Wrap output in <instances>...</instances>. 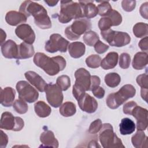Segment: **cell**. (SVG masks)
I'll list each match as a JSON object with an SVG mask.
<instances>
[{"instance_id": "cell-44", "label": "cell", "mask_w": 148, "mask_h": 148, "mask_svg": "<svg viewBox=\"0 0 148 148\" xmlns=\"http://www.w3.org/2000/svg\"><path fill=\"white\" fill-rule=\"evenodd\" d=\"M86 91L82 88V87L74 84L72 88V94L75 99L78 101L79 99H80L86 93Z\"/></svg>"}, {"instance_id": "cell-28", "label": "cell", "mask_w": 148, "mask_h": 148, "mask_svg": "<svg viewBox=\"0 0 148 148\" xmlns=\"http://www.w3.org/2000/svg\"><path fill=\"white\" fill-rule=\"evenodd\" d=\"M120 132L123 135H130L135 130V124L130 119L125 117L121 120L120 125Z\"/></svg>"}, {"instance_id": "cell-51", "label": "cell", "mask_w": 148, "mask_h": 148, "mask_svg": "<svg viewBox=\"0 0 148 148\" xmlns=\"http://www.w3.org/2000/svg\"><path fill=\"white\" fill-rule=\"evenodd\" d=\"M147 42H148L147 36H145L144 38H143L139 41L138 43V46L142 51H147L148 50Z\"/></svg>"}, {"instance_id": "cell-49", "label": "cell", "mask_w": 148, "mask_h": 148, "mask_svg": "<svg viewBox=\"0 0 148 148\" xmlns=\"http://www.w3.org/2000/svg\"><path fill=\"white\" fill-rule=\"evenodd\" d=\"M0 138V147L1 148L6 147L8 142V137L2 130H1Z\"/></svg>"}, {"instance_id": "cell-3", "label": "cell", "mask_w": 148, "mask_h": 148, "mask_svg": "<svg viewBox=\"0 0 148 148\" xmlns=\"http://www.w3.org/2000/svg\"><path fill=\"white\" fill-rule=\"evenodd\" d=\"M136 90L131 84H125L117 92L110 94L106 99L107 106L112 109L118 108L121 105L130 98L135 96Z\"/></svg>"}, {"instance_id": "cell-8", "label": "cell", "mask_w": 148, "mask_h": 148, "mask_svg": "<svg viewBox=\"0 0 148 148\" xmlns=\"http://www.w3.org/2000/svg\"><path fill=\"white\" fill-rule=\"evenodd\" d=\"M24 120L20 117H14L9 112H3L1 115L0 127L6 130L20 131L24 127Z\"/></svg>"}, {"instance_id": "cell-43", "label": "cell", "mask_w": 148, "mask_h": 148, "mask_svg": "<svg viewBox=\"0 0 148 148\" xmlns=\"http://www.w3.org/2000/svg\"><path fill=\"white\" fill-rule=\"evenodd\" d=\"M136 6V1L131 0H123L121 2V6L124 10L130 12L132 11Z\"/></svg>"}, {"instance_id": "cell-22", "label": "cell", "mask_w": 148, "mask_h": 148, "mask_svg": "<svg viewBox=\"0 0 148 148\" xmlns=\"http://www.w3.org/2000/svg\"><path fill=\"white\" fill-rule=\"evenodd\" d=\"M35 24L41 29H49L51 27V21L46 9L34 16Z\"/></svg>"}, {"instance_id": "cell-40", "label": "cell", "mask_w": 148, "mask_h": 148, "mask_svg": "<svg viewBox=\"0 0 148 148\" xmlns=\"http://www.w3.org/2000/svg\"><path fill=\"white\" fill-rule=\"evenodd\" d=\"M107 16H108L111 19L113 26H117L120 25L122 22L121 15L116 10L112 9V10Z\"/></svg>"}, {"instance_id": "cell-39", "label": "cell", "mask_w": 148, "mask_h": 148, "mask_svg": "<svg viewBox=\"0 0 148 148\" xmlns=\"http://www.w3.org/2000/svg\"><path fill=\"white\" fill-rule=\"evenodd\" d=\"M131 63V57L127 53L121 54L119 59V66L123 69H127L129 68Z\"/></svg>"}, {"instance_id": "cell-13", "label": "cell", "mask_w": 148, "mask_h": 148, "mask_svg": "<svg viewBox=\"0 0 148 148\" xmlns=\"http://www.w3.org/2000/svg\"><path fill=\"white\" fill-rule=\"evenodd\" d=\"M91 75L85 68H80L75 72L76 79L75 84L82 87L86 91H90Z\"/></svg>"}, {"instance_id": "cell-24", "label": "cell", "mask_w": 148, "mask_h": 148, "mask_svg": "<svg viewBox=\"0 0 148 148\" xmlns=\"http://www.w3.org/2000/svg\"><path fill=\"white\" fill-rule=\"evenodd\" d=\"M86 51V47L83 43L75 42L68 46V51L70 56L74 58H79L83 56Z\"/></svg>"}, {"instance_id": "cell-7", "label": "cell", "mask_w": 148, "mask_h": 148, "mask_svg": "<svg viewBox=\"0 0 148 148\" xmlns=\"http://www.w3.org/2000/svg\"><path fill=\"white\" fill-rule=\"evenodd\" d=\"M16 90L20 99L28 103H32L37 101L39 93L29 83L24 80H20L16 84Z\"/></svg>"}, {"instance_id": "cell-46", "label": "cell", "mask_w": 148, "mask_h": 148, "mask_svg": "<svg viewBox=\"0 0 148 148\" xmlns=\"http://www.w3.org/2000/svg\"><path fill=\"white\" fill-rule=\"evenodd\" d=\"M137 105V103L135 101H130L124 104L123 106V112L126 114L131 115V112L134 108Z\"/></svg>"}, {"instance_id": "cell-45", "label": "cell", "mask_w": 148, "mask_h": 148, "mask_svg": "<svg viewBox=\"0 0 148 148\" xmlns=\"http://www.w3.org/2000/svg\"><path fill=\"white\" fill-rule=\"evenodd\" d=\"M94 47L95 51L98 54L104 53L106 51L108 50L109 47L108 45L103 43L99 40L97 42V43L94 45Z\"/></svg>"}, {"instance_id": "cell-4", "label": "cell", "mask_w": 148, "mask_h": 148, "mask_svg": "<svg viewBox=\"0 0 148 148\" xmlns=\"http://www.w3.org/2000/svg\"><path fill=\"white\" fill-rule=\"evenodd\" d=\"M99 140L104 148L125 147L121 140L113 132V127L109 123L102 124L99 134Z\"/></svg>"}, {"instance_id": "cell-16", "label": "cell", "mask_w": 148, "mask_h": 148, "mask_svg": "<svg viewBox=\"0 0 148 148\" xmlns=\"http://www.w3.org/2000/svg\"><path fill=\"white\" fill-rule=\"evenodd\" d=\"M1 46V52L4 57L17 59L18 47L14 41L9 39Z\"/></svg>"}, {"instance_id": "cell-50", "label": "cell", "mask_w": 148, "mask_h": 148, "mask_svg": "<svg viewBox=\"0 0 148 148\" xmlns=\"http://www.w3.org/2000/svg\"><path fill=\"white\" fill-rule=\"evenodd\" d=\"M147 5L148 2H146L142 4L139 9V12L142 17L145 19H147Z\"/></svg>"}, {"instance_id": "cell-53", "label": "cell", "mask_w": 148, "mask_h": 148, "mask_svg": "<svg viewBox=\"0 0 148 148\" xmlns=\"http://www.w3.org/2000/svg\"><path fill=\"white\" fill-rule=\"evenodd\" d=\"M6 38V34L5 32L2 29H1V38H0L1 45H2V43L5 40Z\"/></svg>"}, {"instance_id": "cell-18", "label": "cell", "mask_w": 148, "mask_h": 148, "mask_svg": "<svg viewBox=\"0 0 148 148\" xmlns=\"http://www.w3.org/2000/svg\"><path fill=\"white\" fill-rule=\"evenodd\" d=\"M15 95V90L10 87H6L3 89L1 88L0 102L1 105L5 107L11 106L13 104Z\"/></svg>"}, {"instance_id": "cell-35", "label": "cell", "mask_w": 148, "mask_h": 148, "mask_svg": "<svg viewBox=\"0 0 148 148\" xmlns=\"http://www.w3.org/2000/svg\"><path fill=\"white\" fill-rule=\"evenodd\" d=\"M13 108L14 110L18 114H24L28 111V106L25 101L21 99H16L14 102Z\"/></svg>"}, {"instance_id": "cell-6", "label": "cell", "mask_w": 148, "mask_h": 148, "mask_svg": "<svg viewBox=\"0 0 148 148\" xmlns=\"http://www.w3.org/2000/svg\"><path fill=\"white\" fill-rule=\"evenodd\" d=\"M101 35L112 46L123 47L129 44L131 41V37L127 32L115 31L110 28L101 31Z\"/></svg>"}, {"instance_id": "cell-27", "label": "cell", "mask_w": 148, "mask_h": 148, "mask_svg": "<svg viewBox=\"0 0 148 148\" xmlns=\"http://www.w3.org/2000/svg\"><path fill=\"white\" fill-rule=\"evenodd\" d=\"M132 145L136 148L147 147V136L143 131H138L131 138Z\"/></svg>"}, {"instance_id": "cell-17", "label": "cell", "mask_w": 148, "mask_h": 148, "mask_svg": "<svg viewBox=\"0 0 148 148\" xmlns=\"http://www.w3.org/2000/svg\"><path fill=\"white\" fill-rule=\"evenodd\" d=\"M24 76L27 80L34 86L40 92L45 91L47 86L45 80L37 73L34 71H27L24 73Z\"/></svg>"}, {"instance_id": "cell-11", "label": "cell", "mask_w": 148, "mask_h": 148, "mask_svg": "<svg viewBox=\"0 0 148 148\" xmlns=\"http://www.w3.org/2000/svg\"><path fill=\"white\" fill-rule=\"evenodd\" d=\"M16 35L27 43L32 45L35 40V34L31 27L27 24H22L15 29Z\"/></svg>"}, {"instance_id": "cell-36", "label": "cell", "mask_w": 148, "mask_h": 148, "mask_svg": "<svg viewBox=\"0 0 148 148\" xmlns=\"http://www.w3.org/2000/svg\"><path fill=\"white\" fill-rule=\"evenodd\" d=\"M56 83L62 91H66L71 86V80L68 76L61 75L57 77Z\"/></svg>"}, {"instance_id": "cell-34", "label": "cell", "mask_w": 148, "mask_h": 148, "mask_svg": "<svg viewBox=\"0 0 148 148\" xmlns=\"http://www.w3.org/2000/svg\"><path fill=\"white\" fill-rule=\"evenodd\" d=\"M101 60V58L97 54H92L86 58V63L89 68H97L99 67Z\"/></svg>"}, {"instance_id": "cell-10", "label": "cell", "mask_w": 148, "mask_h": 148, "mask_svg": "<svg viewBox=\"0 0 148 148\" xmlns=\"http://www.w3.org/2000/svg\"><path fill=\"white\" fill-rule=\"evenodd\" d=\"M46 97L48 103L54 108H58L63 101V94L61 88L56 84H47L46 88Z\"/></svg>"}, {"instance_id": "cell-38", "label": "cell", "mask_w": 148, "mask_h": 148, "mask_svg": "<svg viewBox=\"0 0 148 148\" xmlns=\"http://www.w3.org/2000/svg\"><path fill=\"white\" fill-rule=\"evenodd\" d=\"M113 26L111 19L108 16L102 17L98 21V27L101 31H106Z\"/></svg>"}, {"instance_id": "cell-48", "label": "cell", "mask_w": 148, "mask_h": 148, "mask_svg": "<svg viewBox=\"0 0 148 148\" xmlns=\"http://www.w3.org/2000/svg\"><path fill=\"white\" fill-rule=\"evenodd\" d=\"M101 83L100 78L95 75L91 76V86H90V91H91L93 88L99 86Z\"/></svg>"}, {"instance_id": "cell-31", "label": "cell", "mask_w": 148, "mask_h": 148, "mask_svg": "<svg viewBox=\"0 0 148 148\" xmlns=\"http://www.w3.org/2000/svg\"><path fill=\"white\" fill-rule=\"evenodd\" d=\"M121 81L120 75L115 72H111L106 74L105 76V82L106 84L111 88H114L119 86Z\"/></svg>"}, {"instance_id": "cell-12", "label": "cell", "mask_w": 148, "mask_h": 148, "mask_svg": "<svg viewBox=\"0 0 148 148\" xmlns=\"http://www.w3.org/2000/svg\"><path fill=\"white\" fill-rule=\"evenodd\" d=\"M136 120V128L138 131H144L147 127V110L139 106H135L131 112Z\"/></svg>"}, {"instance_id": "cell-33", "label": "cell", "mask_w": 148, "mask_h": 148, "mask_svg": "<svg viewBox=\"0 0 148 148\" xmlns=\"http://www.w3.org/2000/svg\"><path fill=\"white\" fill-rule=\"evenodd\" d=\"M84 42L89 46H93L99 40L98 35L94 31H88L83 36Z\"/></svg>"}, {"instance_id": "cell-21", "label": "cell", "mask_w": 148, "mask_h": 148, "mask_svg": "<svg viewBox=\"0 0 148 148\" xmlns=\"http://www.w3.org/2000/svg\"><path fill=\"white\" fill-rule=\"evenodd\" d=\"M40 141L42 143V147H51L57 148L59 143L57 139L55 138L54 133L50 130L43 131L40 136Z\"/></svg>"}, {"instance_id": "cell-30", "label": "cell", "mask_w": 148, "mask_h": 148, "mask_svg": "<svg viewBox=\"0 0 148 148\" xmlns=\"http://www.w3.org/2000/svg\"><path fill=\"white\" fill-rule=\"evenodd\" d=\"M60 113L64 117H70L74 115L76 112V105L72 102L67 101L60 108Z\"/></svg>"}, {"instance_id": "cell-1", "label": "cell", "mask_w": 148, "mask_h": 148, "mask_svg": "<svg viewBox=\"0 0 148 148\" xmlns=\"http://www.w3.org/2000/svg\"><path fill=\"white\" fill-rule=\"evenodd\" d=\"M34 62L38 67L43 69L47 75L54 76L63 71L66 66V60L60 56L48 57L43 53H37L34 57Z\"/></svg>"}, {"instance_id": "cell-25", "label": "cell", "mask_w": 148, "mask_h": 148, "mask_svg": "<svg viewBox=\"0 0 148 148\" xmlns=\"http://www.w3.org/2000/svg\"><path fill=\"white\" fill-rule=\"evenodd\" d=\"M147 64V53L146 52H138L133 58L132 62V67L136 70H141L146 66Z\"/></svg>"}, {"instance_id": "cell-2", "label": "cell", "mask_w": 148, "mask_h": 148, "mask_svg": "<svg viewBox=\"0 0 148 148\" xmlns=\"http://www.w3.org/2000/svg\"><path fill=\"white\" fill-rule=\"evenodd\" d=\"M61 8L58 21L62 24L68 23L72 19L84 18L79 3L72 1H61Z\"/></svg>"}, {"instance_id": "cell-47", "label": "cell", "mask_w": 148, "mask_h": 148, "mask_svg": "<svg viewBox=\"0 0 148 148\" xmlns=\"http://www.w3.org/2000/svg\"><path fill=\"white\" fill-rule=\"evenodd\" d=\"M91 91L92 92L94 95L99 99L102 98L104 97L105 93V90L102 87H99V86H98V87L93 88L91 90Z\"/></svg>"}, {"instance_id": "cell-19", "label": "cell", "mask_w": 148, "mask_h": 148, "mask_svg": "<svg viewBox=\"0 0 148 148\" xmlns=\"http://www.w3.org/2000/svg\"><path fill=\"white\" fill-rule=\"evenodd\" d=\"M79 4L81 6L84 18H91L95 17L98 14L97 7L92 1H80Z\"/></svg>"}, {"instance_id": "cell-5", "label": "cell", "mask_w": 148, "mask_h": 148, "mask_svg": "<svg viewBox=\"0 0 148 148\" xmlns=\"http://www.w3.org/2000/svg\"><path fill=\"white\" fill-rule=\"evenodd\" d=\"M91 28L90 20L86 18H81L76 20L72 25L68 26L65 29V34L69 40H75Z\"/></svg>"}, {"instance_id": "cell-29", "label": "cell", "mask_w": 148, "mask_h": 148, "mask_svg": "<svg viewBox=\"0 0 148 148\" xmlns=\"http://www.w3.org/2000/svg\"><path fill=\"white\" fill-rule=\"evenodd\" d=\"M34 109L37 116L42 118L49 116L51 112V108L42 101H38L35 103Z\"/></svg>"}, {"instance_id": "cell-26", "label": "cell", "mask_w": 148, "mask_h": 148, "mask_svg": "<svg viewBox=\"0 0 148 148\" xmlns=\"http://www.w3.org/2000/svg\"><path fill=\"white\" fill-rule=\"evenodd\" d=\"M18 57L17 59H27L32 57L34 53L35 50L32 45L22 42L18 45Z\"/></svg>"}, {"instance_id": "cell-20", "label": "cell", "mask_w": 148, "mask_h": 148, "mask_svg": "<svg viewBox=\"0 0 148 148\" xmlns=\"http://www.w3.org/2000/svg\"><path fill=\"white\" fill-rule=\"evenodd\" d=\"M27 17L23 13L17 11H9L5 16V20L6 23L12 25L16 26L21 23H24L27 21Z\"/></svg>"}, {"instance_id": "cell-14", "label": "cell", "mask_w": 148, "mask_h": 148, "mask_svg": "<svg viewBox=\"0 0 148 148\" xmlns=\"http://www.w3.org/2000/svg\"><path fill=\"white\" fill-rule=\"evenodd\" d=\"M45 9V8L43 6L36 2L31 1H25L20 6L19 12L23 13L28 17L30 16L34 17Z\"/></svg>"}, {"instance_id": "cell-52", "label": "cell", "mask_w": 148, "mask_h": 148, "mask_svg": "<svg viewBox=\"0 0 148 148\" xmlns=\"http://www.w3.org/2000/svg\"><path fill=\"white\" fill-rule=\"evenodd\" d=\"M147 90H148V89H145V88H141V90H140L141 97L146 102H147Z\"/></svg>"}, {"instance_id": "cell-42", "label": "cell", "mask_w": 148, "mask_h": 148, "mask_svg": "<svg viewBox=\"0 0 148 148\" xmlns=\"http://www.w3.org/2000/svg\"><path fill=\"white\" fill-rule=\"evenodd\" d=\"M136 82L141 88L148 89L147 75L146 73L141 74L136 77Z\"/></svg>"}, {"instance_id": "cell-32", "label": "cell", "mask_w": 148, "mask_h": 148, "mask_svg": "<svg viewBox=\"0 0 148 148\" xmlns=\"http://www.w3.org/2000/svg\"><path fill=\"white\" fill-rule=\"evenodd\" d=\"M133 33L137 38L147 36L148 32L147 24L145 23H138L133 27Z\"/></svg>"}, {"instance_id": "cell-15", "label": "cell", "mask_w": 148, "mask_h": 148, "mask_svg": "<svg viewBox=\"0 0 148 148\" xmlns=\"http://www.w3.org/2000/svg\"><path fill=\"white\" fill-rule=\"evenodd\" d=\"M77 102L79 108L88 113H94L98 108V102L96 99L86 93Z\"/></svg>"}, {"instance_id": "cell-41", "label": "cell", "mask_w": 148, "mask_h": 148, "mask_svg": "<svg viewBox=\"0 0 148 148\" xmlns=\"http://www.w3.org/2000/svg\"><path fill=\"white\" fill-rule=\"evenodd\" d=\"M102 127V121L100 119H98L92 121L88 128V132L90 134H94L99 132Z\"/></svg>"}, {"instance_id": "cell-23", "label": "cell", "mask_w": 148, "mask_h": 148, "mask_svg": "<svg viewBox=\"0 0 148 148\" xmlns=\"http://www.w3.org/2000/svg\"><path fill=\"white\" fill-rule=\"evenodd\" d=\"M119 54L116 52H109L104 58L101 60L100 66L105 70L113 69L117 64Z\"/></svg>"}, {"instance_id": "cell-54", "label": "cell", "mask_w": 148, "mask_h": 148, "mask_svg": "<svg viewBox=\"0 0 148 148\" xmlns=\"http://www.w3.org/2000/svg\"><path fill=\"white\" fill-rule=\"evenodd\" d=\"M45 2L47 3V5L49 6H54L57 4V3L58 2V1H53V0L45 1Z\"/></svg>"}, {"instance_id": "cell-37", "label": "cell", "mask_w": 148, "mask_h": 148, "mask_svg": "<svg viewBox=\"0 0 148 148\" xmlns=\"http://www.w3.org/2000/svg\"><path fill=\"white\" fill-rule=\"evenodd\" d=\"M98 14L101 16H106L112 10V8L108 1H102L98 5Z\"/></svg>"}, {"instance_id": "cell-9", "label": "cell", "mask_w": 148, "mask_h": 148, "mask_svg": "<svg viewBox=\"0 0 148 148\" xmlns=\"http://www.w3.org/2000/svg\"><path fill=\"white\" fill-rule=\"evenodd\" d=\"M69 46V42L58 34L50 35L49 40L45 43V49L49 53H53L58 51L65 53Z\"/></svg>"}]
</instances>
